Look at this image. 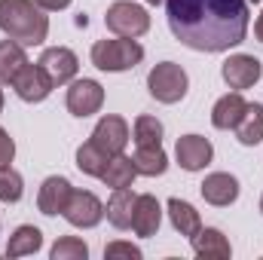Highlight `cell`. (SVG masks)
<instances>
[{"label": "cell", "instance_id": "1", "mask_svg": "<svg viewBox=\"0 0 263 260\" xmlns=\"http://www.w3.org/2000/svg\"><path fill=\"white\" fill-rule=\"evenodd\" d=\"M172 34L196 52H223L248 34V0H165Z\"/></svg>", "mask_w": 263, "mask_h": 260}, {"label": "cell", "instance_id": "2", "mask_svg": "<svg viewBox=\"0 0 263 260\" xmlns=\"http://www.w3.org/2000/svg\"><path fill=\"white\" fill-rule=\"evenodd\" d=\"M0 31L22 46H40L49 34L46 9L34 0H0Z\"/></svg>", "mask_w": 263, "mask_h": 260}, {"label": "cell", "instance_id": "3", "mask_svg": "<svg viewBox=\"0 0 263 260\" xmlns=\"http://www.w3.org/2000/svg\"><path fill=\"white\" fill-rule=\"evenodd\" d=\"M144 59V49L141 43H135L132 37H120V40H98L92 46V65L98 70H110V73H120V70H129Z\"/></svg>", "mask_w": 263, "mask_h": 260}, {"label": "cell", "instance_id": "4", "mask_svg": "<svg viewBox=\"0 0 263 260\" xmlns=\"http://www.w3.org/2000/svg\"><path fill=\"white\" fill-rule=\"evenodd\" d=\"M187 86H190V80H187L184 67L175 62H162L147 73V89L162 104H178L187 95Z\"/></svg>", "mask_w": 263, "mask_h": 260}, {"label": "cell", "instance_id": "5", "mask_svg": "<svg viewBox=\"0 0 263 260\" xmlns=\"http://www.w3.org/2000/svg\"><path fill=\"white\" fill-rule=\"evenodd\" d=\"M104 25H107V31H114L117 37H132V40H135V37L147 34L150 15H147L144 6H138V3H132V0H117V3L107 9Z\"/></svg>", "mask_w": 263, "mask_h": 260}, {"label": "cell", "instance_id": "6", "mask_svg": "<svg viewBox=\"0 0 263 260\" xmlns=\"http://www.w3.org/2000/svg\"><path fill=\"white\" fill-rule=\"evenodd\" d=\"M12 89H15V95L22 98V101H28V104H37V101H43L49 92H52V80H49V73L37 65H31V62H25L22 70L12 77V83H9Z\"/></svg>", "mask_w": 263, "mask_h": 260}, {"label": "cell", "instance_id": "7", "mask_svg": "<svg viewBox=\"0 0 263 260\" xmlns=\"http://www.w3.org/2000/svg\"><path fill=\"white\" fill-rule=\"evenodd\" d=\"M65 217H67L70 227L89 230V227L101 224V217H104V205H101L98 196L89 193V190H73L70 199H67V205H65Z\"/></svg>", "mask_w": 263, "mask_h": 260}, {"label": "cell", "instance_id": "8", "mask_svg": "<svg viewBox=\"0 0 263 260\" xmlns=\"http://www.w3.org/2000/svg\"><path fill=\"white\" fill-rule=\"evenodd\" d=\"M129 123L123 120V117H101L98 120V126H95V132H92V144L95 147H101L107 156H117V153H123L126 150V144H129Z\"/></svg>", "mask_w": 263, "mask_h": 260}, {"label": "cell", "instance_id": "9", "mask_svg": "<svg viewBox=\"0 0 263 260\" xmlns=\"http://www.w3.org/2000/svg\"><path fill=\"white\" fill-rule=\"evenodd\" d=\"M101 104H104V89L95 80H77L67 89V110L73 117H92L101 110Z\"/></svg>", "mask_w": 263, "mask_h": 260}, {"label": "cell", "instance_id": "10", "mask_svg": "<svg viewBox=\"0 0 263 260\" xmlns=\"http://www.w3.org/2000/svg\"><path fill=\"white\" fill-rule=\"evenodd\" d=\"M220 73H223V80H227L230 89L242 92V89H251V86L260 80L263 65L254 55H233V59L223 62V70H220Z\"/></svg>", "mask_w": 263, "mask_h": 260}, {"label": "cell", "instance_id": "11", "mask_svg": "<svg viewBox=\"0 0 263 260\" xmlns=\"http://www.w3.org/2000/svg\"><path fill=\"white\" fill-rule=\"evenodd\" d=\"M175 156H178L181 169H187V172H199V169H205V165L211 162L214 147H211V141L202 138V135H184V138H178Z\"/></svg>", "mask_w": 263, "mask_h": 260}, {"label": "cell", "instance_id": "12", "mask_svg": "<svg viewBox=\"0 0 263 260\" xmlns=\"http://www.w3.org/2000/svg\"><path fill=\"white\" fill-rule=\"evenodd\" d=\"M40 67L49 73V80H52L55 86H65V83H70V80L77 77L80 62H77V55H73L70 49L52 46V49H46V52L40 55Z\"/></svg>", "mask_w": 263, "mask_h": 260}, {"label": "cell", "instance_id": "13", "mask_svg": "<svg viewBox=\"0 0 263 260\" xmlns=\"http://www.w3.org/2000/svg\"><path fill=\"white\" fill-rule=\"evenodd\" d=\"M202 199L217 205V208L233 205L239 199V181L233 175H227V172H214V175H208L202 181Z\"/></svg>", "mask_w": 263, "mask_h": 260}, {"label": "cell", "instance_id": "14", "mask_svg": "<svg viewBox=\"0 0 263 260\" xmlns=\"http://www.w3.org/2000/svg\"><path fill=\"white\" fill-rule=\"evenodd\" d=\"M70 193H73V187H70L67 178H59V175L55 178H46L43 187H40V196H37V205L49 217L65 214V205H67V199H70Z\"/></svg>", "mask_w": 263, "mask_h": 260}, {"label": "cell", "instance_id": "15", "mask_svg": "<svg viewBox=\"0 0 263 260\" xmlns=\"http://www.w3.org/2000/svg\"><path fill=\"white\" fill-rule=\"evenodd\" d=\"M162 224V208L156 202V196L144 193L135 199V214H132V230L138 236H153Z\"/></svg>", "mask_w": 263, "mask_h": 260}, {"label": "cell", "instance_id": "16", "mask_svg": "<svg viewBox=\"0 0 263 260\" xmlns=\"http://www.w3.org/2000/svg\"><path fill=\"white\" fill-rule=\"evenodd\" d=\"M193 251L205 260H227L233 254L227 236L220 230H214V227H205V230H199L196 236H193Z\"/></svg>", "mask_w": 263, "mask_h": 260}, {"label": "cell", "instance_id": "17", "mask_svg": "<svg viewBox=\"0 0 263 260\" xmlns=\"http://www.w3.org/2000/svg\"><path fill=\"white\" fill-rule=\"evenodd\" d=\"M245 107H248V101L242 98V92H230V95H223V98L214 104V110H211V123H214V129H236L239 120H242V114H245Z\"/></svg>", "mask_w": 263, "mask_h": 260}, {"label": "cell", "instance_id": "18", "mask_svg": "<svg viewBox=\"0 0 263 260\" xmlns=\"http://www.w3.org/2000/svg\"><path fill=\"white\" fill-rule=\"evenodd\" d=\"M135 199H138V196L132 193L129 187H120V190H114V196L107 199V208H104V214H107V220H110L117 230H129V227H132Z\"/></svg>", "mask_w": 263, "mask_h": 260}, {"label": "cell", "instance_id": "19", "mask_svg": "<svg viewBox=\"0 0 263 260\" xmlns=\"http://www.w3.org/2000/svg\"><path fill=\"white\" fill-rule=\"evenodd\" d=\"M135 175H138V169H135L132 156L117 153V156L107 159V165H104V172H101V181H104L110 190H120V187H132Z\"/></svg>", "mask_w": 263, "mask_h": 260}, {"label": "cell", "instance_id": "20", "mask_svg": "<svg viewBox=\"0 0 263 260\" xmlns=\"http://www.w3.org/2000/svg\"><path fill=\"white\" fill-rule=\"evenodd\" d=\"M168 217H172V227H175L181 236H190V239H193L199 230H202L199 211L190 202H184V199H168Z\"/></svg>", "mask_w": 263, "mask_h": 260}, {"label": "cell", "instance_id": "21", "mask_svg": "<svg viewBox=\"0 0 263 260\" xmlns=\"http://www.w3.org/2000/svg\"><path fill=\"white\" fill-rule=\"evenodd\" d=\"M138 175H147V178H156V175H165L168 169V156L162 150V144H153V147H138L135 156H132Z\"/></svg>", "mask_w": 263, "mask_h": 260}, {"label": "cell", "instance_id": "22", "mask_svg": "<svg viewBox=\"0 0 263 260\" xmlns=\"http://www.w3.org/2000/svg\"><path fill=\"white\" fill-rule=\"evenodd\" d=\"M236 138L245 147H254L263 141V104H248L239 126H236Z\"/></svg>", "mask_w": 263, "mask_h": 260}, {"label": "cell", "instance_id": "23", "mask_svg": "<svg viewBox=\"0 0 263 260\" xmlns=\"http://www.w3.org/2000/svg\"><path fill=\"white\" fill-rule=\"evenodd\" d=\"M43 245V233L37 227H18L12 236H9V245H6V257H25V254H37Z\"/></svg>", "mask_w": 263, "mask_h": 260}, {"label": "cell", "instance_id": "24", "mask_svg": "<svg viewBox=\"0 0 263 260\" xmlns=\"http://www.w3.org/2000/svg\"><path fill=\"white\" fill-rule=\"evenodd\" d=\"M28 59H25V49L22 43L15 40H0V83H12V77L22 70Z\"/></svg>", "mask_w": 263, "mask_h": 260}, {"label": "cell", "instance_id": "25", "mask_svg": "<svg viewBox=\"0 0 263 260\" xmlns=\"http://www.w3.org/2000/svg\"><path fill=\"white\" fill-rule=\"evenodd\" d=\"M107 159H110V156H107L101 147H95L92 141H86V144L77 150V169H80V172H86V175H92V178H101V172H104Z\"/></svg>", "mask_w": 263, "mask_h": 260}, {"label": "cell", "instance_id": "26", "mask_svg": "<svg viewBox=\"0 0 263 260\" xmlns=\"http://www.w3.org/2000/svg\"><path fill=\"white\" fill-rule=\"evenodd\" d=\"M135 144L138 147L162 144V123L156 117H138L135 120Z\"/></svg>", "mask_w": 263, "mask_h": 260}, {"label": "cell", "instance_id": "27", "mask_svg": "<svg viewBox=\"0 0 263 260\" xmlns=\"http://www.w3.org/2000/svg\"><path fill=\"white\" fill-rule=\"evenodd\" d=\"M52 260H86L89 257V248L83 239H73V236H65L52 245Z\"/></svg>", "mask_w": 263, "mask_h": 260}, {"label": "cell", "instance_id": "28", "mask_svg": "<svg viewBox=\"0 0 263 260\" xmlns=\"http://www.w3.org/2000/svg\"><path fill=\"white\" fill-rule=\"evenodd\" d=\"M25 193V184H22V175L9 165L0 169V202H18Z\"/></svg>", "mask_w": 263, "mask_h": 260}, {"label": "cell", "instance_id": "29", "mask_svg": "<svg viewBox=\"0 0 263 260\" xmlns=\"http://www.w3.org/2000/svg\"><path fill=\"white\" fill-rule=\"evenodd\" d=\"M104 257L114 260V257H129V260H141V248H135L129 242H110L104 248Z\"/></svg>", "mask_w": 263, "mask_h": 260}, {"label": "cell", "instance_id": "30", "mask_svg": "<svg viewBox=\"0 0 263 260\" xmlns=\"http://www.w3.org/2000/svg\"><path fill=\"white\" fill-rule=\"evenodd\" d=\"M12 156H15V144H12V138H9L6 132L0 129V169H3V165H9V162H12Z\"/></svg>", "mask_w": 263, "mask_h": 260}, {"label": "cell", "instance_id": "31", "mask_svg": "<svg viewBox=\"0 0 263 260\" xmlns=\"http://www.w3.org/2000/svg\"><path fill=\"white\" fill-rule=\"evenodd\" d=\"M37 6H43V9H49V12H55V9H65L70 6V0H34Z\"/></svg>", "mask_w": 263, "mask_h": 260}, {"label": "cell", "instance_id": "32", "mask_svg": "<svg viewBox=\"0 0 263 260\" xmlns=\"http://www.w3.org/2000/svg\"><path fill=\"white\" fill-rule=\"evenodd\" d=\"M254 34H257V40L263 43V12L257 15V22H254Z\"/></svg>", "mask_w": 263, "mask_h": 260}, {"label": "cell", "instance_id": "33", "mask_svg": "<svg viewBox=\"0 0 263 260\" xmlns=\"http://www.w3.org/2000/svg\"><path fill=\"white\" fill-rule=\"evenodd\" d=\"M144 3H150V6H159V3H165V0H144Z\"/></svg>", "mask_w": 263, "mask_h": 260}, {"label": "cell", "instance_id": "34", "mask_svg": "<svg viewBox=\"0 0 263 260\" xmlns=\"http://www.w3.org/2000/svg\"><path fill=\"white\" fill-rule=\"evenodd\" d=\"M0 110H3V89H0Z\"/></svg>", "mask_w": 263, "mask_h": 260}, {"label": "cell", "instance_id": "35", "mask_svg": "<svg viewBox=\"0 0 263 260\" xmlns=\"http://www.w3.org/2000/svg\"><path fill=\"white\" fill-rule=\"evenodd\" d=\"M260 211H263V196H260Z\"/></svg>", "mask_w": 263, "mask_h": 260}, {"label": "cell", "instance_id": "36", "mask_svg": "<svg viewBox=\"0 0 263 260\" xmlns=\"http://www.w3.org/2000/svg\"><path fill=\"white\" fill-rule=\"evenodd\" d=\"M251 3H260V0H251Z\"/></svg>", "mask_w": 263, "mask_h": 260}]
</instances>
